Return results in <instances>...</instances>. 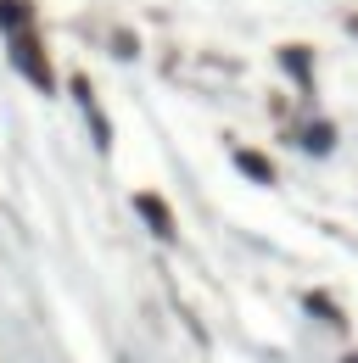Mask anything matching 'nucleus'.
Returning a JSON list of instances; mask_svg holds the SVG:
<instances>
[{"label": "nucleus", "instance_id": "obj_3", "mask_svg": "<svg viewBox=\"0 0 358 363\" xmlns=\"http://www.w3.org/2000/svg\"><path fill=\"white\" fill-rule=\"evenodd\" d=\"M241 168H246L252 179H268V162H264V157H246V151H241Z\"/></svg>", "mask_w": 358, "mask_h": 363}, {"label": "nucleus", "instance_id": "obj_2", "mask_svg": "<svg viewBox=\"0 0 358 363\" xmlns=\"http://www.w3.org/2000/svg\"><path fill=\"white\" fill-rule=\"evenodd\" d=\"M17 67H28V79H34V84H50V73H45V62L34 56V40H17Z\"/></svg>", "mask_w": 358, "mask_h": 363}, {"label": "nucleus", "instance_id": "obj_1", "mask_svg": "<svg viewBox=\"0 0 358 363\" xmlns=\"http://www.w3.org/2000/svg\"><path fill=\"white\" fill-rule=\"evenodd\" d=\"M134 207H140V218L157 229V235H174V218H168V207H163L157 196H134Z\"/></svg>", "mask_w": 358, "mask_h": 363}]
</instances>
